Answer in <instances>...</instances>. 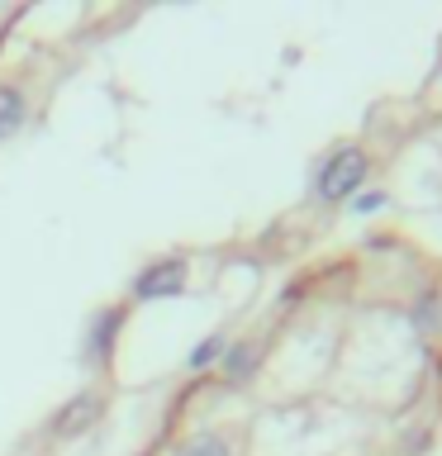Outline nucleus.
Segmentation results:
<instances>
[{
	"mask_svg": "<svg viewBox=\"0 0 442 456\" xmlns=\"http://www.w3.org/2000/svg\"><path fill=\"white\" fill-rule=\"evenodd\" d=\"M366 171H371V157L348 142V148H338V152L319 167V181H314V191H319V200H328V205H338V200H348V195L362 191Z\"/></svg>",
	"mask_w": 442,
	"mask_h": 456,
	"instance_id": "obj_1",
	"label": "nucleus"
},
{
	"mask_svg": "<svg viewBox=\"0 0 442 456\" xmlns=\"http://www.w3.org/2000/svg\"><path fill=\"white\" fill-rule=\"evenodd\" d=\"M100 413H105V395H100V390L71 395L67 404L48 419V437L53 442H77L81 433H91V428L100 423Z\"/></svg>",
	"mask_w": 442,
	"mask_h": 456,
	"instance_id": "obj_2",
	"label": "nucleus"
},
{
	"mask_svg": "<svg viewBox=\"0 0 442 456\" xmlns=\"http://www.w3.org/2000/svg\"><path fill=\"white\" fill-rule=\"evenodd\" d=\"M185 256H162V262L143 266L134 276V299H143V305H152V299H171L185 290Z\"/></svg>",
	"mask_w": 442,
	"mask_h": 456,
	"instance_id": "obj_3",
	"label": "nucleus"
},
{
	"mask_svg": "<svg viewBox=\"0 0 442 456\" xmlns=\"http://www.w3.org/2000/svg\"><path fill=\"white\" fill-rule=\"evenodd\" d=\"M119 328H124V309L119 305H105V309L95 314L91 333H86V362L105 366L110 356H114V338H119Z\"/></svg>",
	"mask_w": 442,
	"mask_h": 456,
	"instance_id": "obj_4",
	"label": "nucleus"
},
{
	"mask_svg": "<svg viewBox=\"0 0 442 456\" xmlns=\"http://www.w3.org/2000/svg\"><path fill=\"white\" fill-rule=\"evenodd\" d=\"M24 119H29V95L20 86H0V142L20 134Z\"/></svg>",
	"mask_w": 442,
	"mask_h": 456,
	"instance_id": "obj_5",
	"label": "nucleus"
},
{
	"mask_svg": "<svg viewBox=\"0 0 442 456\" xmlns=\"http://www.w3.org/2000/svg\"><path fill=\"white\" fill-rule=\"evenodd\" d=\"M257 356H262V347L257 342H233V347H224V376L228 380H242V376H252L257 370Z\"/></svg>",
	"mask_w": 442,
	"mask_h": 456,
	"instance_id": "obj_6",
	"label": "nucleus"
},
{
	"mask_svg": "<svg viewBox=\"0 0 442 456\" xmlns=\"http://www.w3.org/2000/svg\"><path fill=\"white\" fill-rule=\"evenodd\" d=\"M171 456H233V452H228V442L219 433H195V437H185Z\"/></svg>",
	"mask_w": 442,
	"mask_h": 456,
	"instance_id": "obj_7",
	"label": "nucleus"
},
{
	"mask_svg": "<svg viewBox=\"0 0 442 456\" xmlns=\"http://www.w3.org/2000/svg\"><path fill=\"white\" fill-rule=\"evenodd\" d=\"M224 347H228V342L219 338V333H209L205 342H200V347L191 352V370H205L209 362H219V356H224Z\"/></svg>",
	"mask_w": 442,
	"mask_h": 456,
	"instance_id": "obj_8",
	"label": "nucleus"
},
{
	"mask_svg": "<svg viewBox=\"0 0 442 456\" xmlns=\"http://www.w3.org/2000/svg\"><path fill=\"white\" fill-rule=\"evenodd\" d=\"M352 209H356V214H376V209H385V191H366L362 200H352Z\"/></svg>",
	"mask_w": 442,
	"mask_h": 456,
	"instance_id": "obj_9",
	"label": "nucleus"
}]
</instances>
